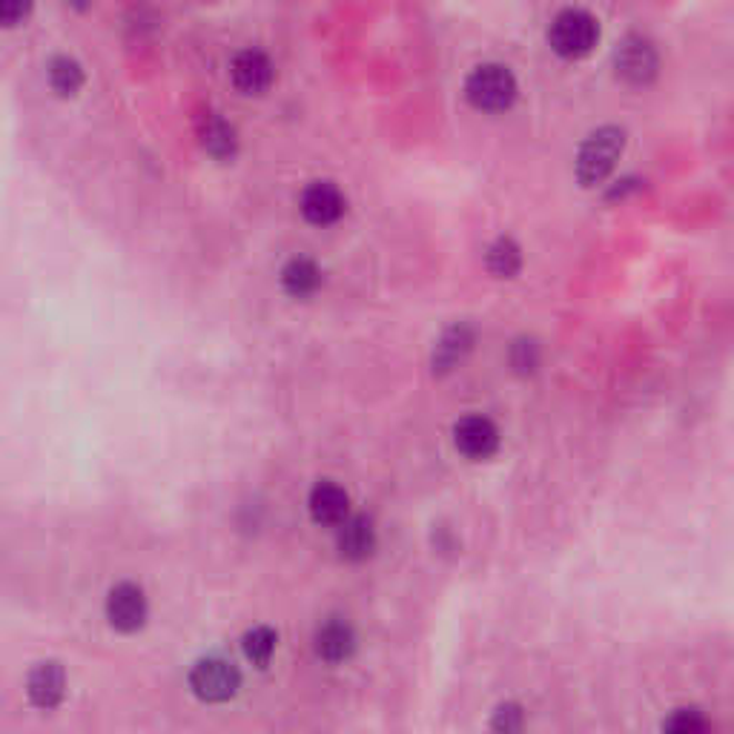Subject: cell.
I'll return each instance as SVG.
<instances>
[{
  "instance_id": "cell-17",
  "label": "cell",
  "mask_w": 734,
  "mask_h": 734,
  "mask_svg": "<svg viewBox=\"0 0 734 734\" xmlns=\"http://www.w3.org/2000/svg\"><path fill=\"white\" fill-rule=\"evenodd\" d=\"M47 81H49V87H52V92H56V95L76 98L78 92L83 90L87 76H83V67L76 61V58L58 56V58H52V61H49Z\"/></svg>"
},
{
  "instance_id": "cell-22",
  "label": "cell",
  "mask_w": 734,
  "mask_h": 734,
  "mask_svg": "<svg viewBox=\"0 0 734 734\" xmlns=\"http://www.w3.org/2000/svg\"><path fill=\"white\" fill-rule=\"evenodd\" d=\"M511 364H514L520 373H531L536 371V364H540V348L529 339H522L511 348Z\"/></svg>"
},
{
  "instance_id": "cell-14",
  "label": "cell",
  "mask_w": 734,
  "mask_h": 734,
  "mask_svg": "<svg viewBox=\"0 0 734 734\" xmlns=\"http://www.w3.org/2000/svg\"><path fill=\"white\" fill-rule=\"evenodd\" d=\"M474 348V330L467 324H453L442 333V339L436 342V351H433V373H451L462 359L471 353Z\"/></svg>"
},
{
  "instance_id": "cell-15",
  "label": "cell",
  "mask_w": 734,
  "mask_h": 734,
  "mask_svg": "<svg viewBox=\"0 0 734 734\" xmlns=\"http://www.w3.org/2000/svg\"><path fill=\"white\" fill-rule=\"evenodd\" d=\"M199 141H201V147H204L207 155H213V159H219V161L233 159L235 150H239V135H235V127L227 124L224 118H219V115L201 118Z\"/></svg>"
},
{
  "instance_id": "cell-23",
  "label": "cell",
  "mask_w": 734,
  "mask_h": 734,
  "mask_svg": "<svg viewBox=\"0 0 734 734\" xmlns=\"http://www.w3.org/2000/svg\"><path fill=\"white\" fill-rule=\"evenodd\" d=\"M525 726V714L516 703H505V706L496 708L494 714V728L496 732H520Z\"/></svg>"
},
{
  "instance_id": "cell-3",
  "label": "cell",
  "mask_w": 734,
  "mask_h": 734,
  "mask_svg": "<svg viewBox=\"0 0 734 734\" xmlns=\"http://www.w3.org/2000/svg\"><path fill=\"white\" fill-rule=\"evenodd\" d=\"M600 27L594 21V14L583 12V9H565L554 18L549 29V43L560 58H585L591 49L597 47Z\"/></svg>"
},
{
  "instance_id": "cell-6",
  "label": "cell",
  "mask_w": 734,
  "mask_h": 734,
  "mask_svg": "<svg viewBox=\"0 0 734 734\" xmlns=\"http://www.w3.org/2000/svg\"><path fill=\"white\" fill-rule=\"evenodd\" d=\"M453 445L467 460H491L500 448V428L487 416H465L453 425Z\"/></svg>"
},
{
  "instance_id": "cell-5",
  "label": "cell",
  "mask_w": 734,
  "mask_h": 734,
  "mask_svg": "<svg viewBox=\"0 0 734 734\" xmlns=\"http://www.w3.org/2000/svg\"><path fill=\"white\" fill-rule=\"evenodd\" d=\"M275 67L261 49H241L230 63V81L241 95H264L273 87Z\"/></svg>"
},
{
  "instance_id": "cell-24",
  "label": "cell",
  "mask_w": 734,
  "mask_h": 734,
  "mask_svg": "<svg viewBox=\"0 0 734 734\" xmlns=\"http://www.w3.org/2000/svg\"><path fill=\"white\" fill-rule=\"evenodd\" d=\"M67 3H72V7H78V9L87 7V0H67Z\"/></svg>"
},
{
  "instance_id": "cell-13",
  "label": "cell",
  "mask_w": 734,
  "mask_h": 734,
  "mask_svg": "<svg viewBox=\"0 0 734 734\" xmlns=\"http://www.w3.org/2000/svg\"><path fill=\"white\" fill-rule=\"evenodd\" d=\"M27 694L32 706L38 708H56L67 694V674L58 663H41L34 666L27 680Z\"/></svg>"
},
{
  "instance_id": "cell-11",
  "label": "cell",
  "mask_w": 734,
  "mask_h": 734,
  "mask_svg": "<svg viewBox=\"0 0 734 734\" xmlns=\"http://www.w3.org/2000/svg\"><path fill=\"white\" fill-rule=\"evenodd\" d=\"M313 645H316V654L324 663H344L356 652V632H353V625L348 620L333 617L319 625Z\"/></svg>"
},
{
  "instance_id": "cell-20",
  "label": "cell",
  "mask_w": 734,
  "mask_h": 734,
  "mask_svg": "<svg viewBox=\"0 0 734 734\" xmlns=\"http://www.w3.org/2000/svg\"><path fill=\"white\" fill-rule=\"evenodd\" d=\"M34 0H0V29H18L32 18Z\"/></svg>"
},
{
  "instance_id": "cell-19",
  "label": "cell",
  "mask_w": 734,
  "mask_h": 734,
  "mask_svg": "<svg viewBox=\"0 0 734 734\" xmlns=\"http://www.w3.org/2000/svg\"><path fill=\"white\" fill-rule=\"evenodd\" d=\"M275 645H279V634H275L273 629H268V625H255V629H250V632L244 634V640H241L244 657L259 668H264L270 660H273Z\"/></svg>"
},
{
  "instance_id": "cell-1",
  "label": "cell",
  "mask_w": 734,
  "mask_h": 734,
  "mask_svg": "<svg viewBox=\"0 0 734 734\" xmlns=\"http://www.w3.org/2000/svg\"><path fill=\"white\" fill-rule=\"evenodd\" d=\"M625 150V132L620 127H600L583 141L576 152V179L583 187L603 184L617 167L620 155Z\"/></svg>"
},
{
  "instance_id": "cell-4",
  "label": "cell",
  "mask_w": 734,
  "mask_h": 734,
  "mask_svg": "<svg viewBox=\"0 0 734 734\" xmlns=\"http://www.w3.org/2000/svg\"><path fill=\"white\" fill-rule=\"evenodd\" d=\"M241 686V674L235 663L224 657L199 660L190 672L192 694L204 703H227L233 701Z\"/></svg>"
},
{
  "instance_id": "cell-2",
  "label": "cell",
  "mask_w": 734,
  "mask_h": 734,
  "mask_svg": "<svg viewBox=\"0 0 734 734\" xmlns=\"http://www.w3.org/2000/svg\"><path fill=\"white\" fill-rule=\"evenodd\" d=\"M471 107L482 112H505L516 101V78L502 63H482L465 81Z\"/></svg>"
},
{
  "instance_id": "cell-7",
  "label": "cell",
  "mask_w": 734,
  "mask_h": 734,
  "mask_svg": "<svg viewBox=\"0 0 734 734\" xmlns=\"http://www.w3.org/2000/svg\"><path fill=\"white\" fill-rule=\"evenodd\" d=\"M150 605H147V594L138 589L135 583H121L110 591L107 597V620L118 632L132 634L138 629H144Z\"/></svg>"
},
{
  "instance_id": "cell-12",
  "label": "cell",
  "mask_w": 734,
  "mask_h": 734,
  "mask_svg": "<svg viewBox=\"0 0 734 734\" xmlns=\"http://www.w3.org/2000/svg\"><path fill=\"white\" fill-rule=\"evenodd\" d=\"M339 554L351 563H362L376 551V529L368 516H348L342 525H336Z\"/></svg>"
},
{
  "instance_id": "cell-10",
  "label": "cell",
  "mask_w": 734,
  "mask_h": 734,
  "mask_svg": "<svg viewBox=\"0 0 734 734\" xmlns=\"http://www.w3.org/2000/svg\"><path fill=\"white\" fill-rule=\"evenodd\" d=\"M310 516L316 525H342L348 516H351V496L336 482H319L313 491H310Z\"/></svg>"
},
{
  "instance_id": "cell-9",
  "label": "cell",
  "mask_w": 734,
  "mask_h": 734,
  "mask_svg": "<svg viewBox=\"0 0 734 734\" xmlns=\"http://www.w3.org/2000/svg\"><path fill=\"white\" fill-rule=\"evenodd\" d=\"M614 67H617V76L623 81L634 83V87H645L657 76L660 61L652 43L640 38V34H632V38H625L620 43L617 56H614Z\"/></svg>"
},
{
  "instance_id": "cell-16",
  "label": "cell",
  "mask_w": 734,
  "mask_h": 734,
  "mask_svg": "<svg viewBox=\"0 0 734 734\" xmlns=\"http://www.w3.org/2000/svg\"><path fill=\"white\" fill-rule=\"evenodd\" d=\"M324 275L313 259H304V255H295L284 264L282 270V288L284 293L293 295V299H310L322 288Z\"/></svg>"
},
{
  "instance_id": "cell-18",
  "label": "cell",
  "mask_w": 734,
  "mask_h": 734,
  "mask_svg": "<svg viewBox=\"0 0 734 734\" xmlns=\"http://www.w3.org/2000/svg\"><path fill=\"white\" fill-rule=\"evenodd\" d=\"M487 270L496 279H514L522 268V250L514 239H496L485 253Z\"/></svg>"
},
{
  "instance_id": "cell-21",
  "label": "cell",
  "mask_w": 734,
  "mask_h": 734,
  "mask_svg": "<svg viewBox=\"0 0 734 734\" xmlns=\"http://www.w3.org/2000/svg\"><path fill=\"white\" fill-rule=\"evenodd\" d=\"M663 728H668V732H680V734H692V732H703V728H708V721L703 717L697 708H677V712L668 717L666 723H663Z\"/></svg>"
},
{
  "instance_id": "cell-8",
  "label": "cell",
  "mask_w": 734,
  "mask_h": 734,
  "mask_svg": "<svg viewBox=\"0 0 734 734\" xmlns=\"http://www.w3.org/2000/svg\"><path fill=\"white\" fill-rule=\"evenodd\" d=\"M299 210H302L304 221H310L313 227H330L344 215L348 199L333 181H313L310 187H304Z\"/></svg>"
}]
</instances>
